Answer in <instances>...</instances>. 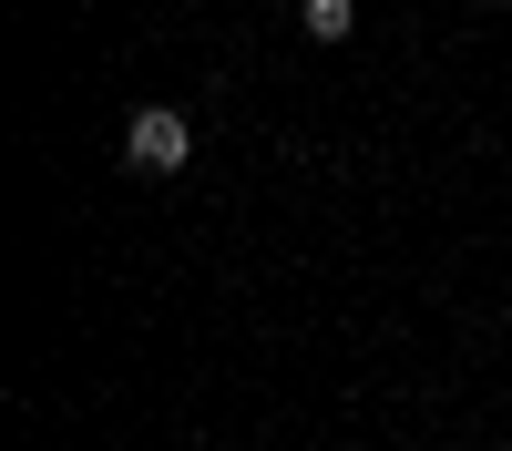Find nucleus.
Returning a JSON list of instances; mask_svg holds the SVG:
<instances>
[{
  "instance_id": "obj_1",
  "label": "nucleus",
  "mask_w": 512,
  "mask_h": 451,
  "mask_svg": "<svg viewBox=\"0 0 512 451\" xmlns=\"http://www.w3.org/2000/svg\"><path fill=\"white\" fill-rule=\"evenodd\" d=\"M123 154H134V164H144V175H175V164L195 154V123H185L175 103H144L134 123H123Z\"/></svg>"
},
{
  "instance_id": "obj_2",
  "label": "nucleus",
  "mask_w": 512,
  "mask_h": 451,
  "mask_svg": "<svg viewBox=\"0 0 512 451\" xmlns=\"http://www.w3.org/2000/svg\"><path fill=\"white\" fill-rule=\"evenodd\" d=\"M297 21H308V41H349V31H359L349 0H297Z\"/></svg>"
}]
</instances>
